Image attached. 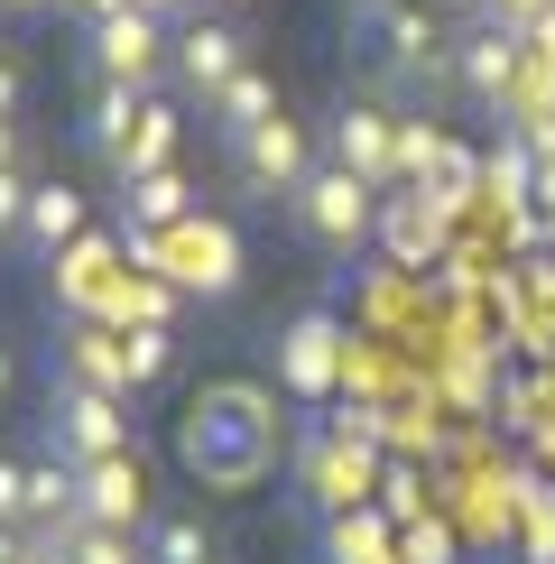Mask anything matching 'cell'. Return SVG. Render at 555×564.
Returning a JSON list of instances; mask_svg holds the SVG:
<instances>
[{"instance_id": "5b68a950", "label": "cell", "mask_w": 555, "mask_h": 564, "mask_svg": "<svg viewBox=\"0 0 555 564\" xmlns=\"http://www.w3.org/2000/svg\"><path fill=\"white\" fill-rule=\"evenodd\" d=\"M84 65H92V84H139V93H157V84L176 75V29H167V19H149V10H111V19H92Z\"/></svg>"}, {"instance_id": "f1b7e54d", "label": "cell", "mask_w": 555, "mask_h": 564, "mask_svg": "<svg viewBox=\"0 0 555 564\" xmlns=\"http://www.w3.org/2000/svg\"><path fill=\"white\" fill-rule=\"evenodd\" d=\"M10 398H19V351L0 343V408H10Z\"/></svg>"}, {"instance_id": "4316f807", "label": "cell", "mask_w": 555, "mask_h": 564, "mask_svg": "<svg viewBox=\"0 0 555 564\" xmlns=\"http://www.w3.org/2000/svg\"><path fill=\"white\" fill-rule=\"evenodd\" d=\"M29 546H37L29 528H0V564H29Z\"/></svg>"}, {"instance_id": "7a4b0ae2", "label": "cell", "mask_w": 555, "mask_h": 564, "mask_svg": "<svg viewBox=\"0 0 555 564\" xmlns=\"http://www.w3.org/2000/svg\"><path fill=\"white\" fill-rule=\"evenodd\" d=\"M454 46H463V29L435 0H389L380 19H370V56H380V84L399 93V102H445L454 93Z\"/></svg>"}, {"instance_id": "1f68e13d", "label": "cell", "mask_w": 555, "mask_h": 564, "mask_svg": "<svg viewBox=\"0 0 555 564\" xmlns=\"http://www.w3.org/2000/svg\"><path fill=\"white\" fill-rule=\"evenodd\" d=\"M0 167H19V121H0Z\"/></svg>"}, {"instance_id": "6da1fadb", "label": "cell", "mask_w": 555, "mask_h": 564, "mask_svg": "<svg viewBox=\"0 0 555 564\" xmlns=\"http://www.w3.org/2000/svg\"><path fill=\"white\" fill-rule=\"evenodd\" d=\"M278 398L260 380H204L195 408L176 416V463L195 473L204 490H222V500H241V490H260L278 473Z\"/></svg>"}, {"instance_id": "7402d4cb", "label": "cell", "mask_w": 555, "mask_h": 564, "mask_svg": "<svg viewBox=\"0 0 555 564\" xmlns=\"http://www.w3.org/2000/svg\"><path fill=\"white\" fill-rule=\"evenodd\" d=\"M29 167H0V241H19V231H29Z\"/></svg>"}, {"instance_id": "8992f818", "label": "cell", "mask_w": 555, "mask_h": 564, "mask_svg": "<svg viewBox=\"0 0 555 564\" xmlns=\"http://www.w3.org/2000/svg\"><path fill=\"white\" fill-rule=\"evenodd\" d=\"M222 158H231V185H241V195H260V204L278 195V204H287L296 185L324 167V130H315V121H287V111H278L269 130H250L241 149H222Z\"/></svg>"}, {"instance_id": "5bb4252c", "label": "cell", "mask_w": 555, "mask_h": 564, "mask_svg": "<svg viewBox=\"0 0 555 564\" xmlns=\"http://www.w3.org/2000/svg\"><path fill=\"white\" fill-rule=\"evenodd\" d=\"M149 102H157V93H139V84H92V102H84V149L102 158V167H121V149L139 139V121H149Z\"/></svg>"}, {"instance_id": "836d02e7", "label": "cell", "mask_w": 555, "mask_h": 564, "mask_svg": "<svg viewBox=\"0 0 555 564\" xmlns=\"http://www.w3.org/2000/svg\"><path fill=\"white\" fill-rule=\"evenodd\" d=\"M231 10H241V0H231Z\"/></svg>"}, {"instance_id": "30bf717a", "label": "cell", "mask_w": 555, "mask_h": 564, "mask_svg": "<svg viewBox=\"0 0 555 564\" xmlns=\"http://www.w3.org/2000/svg\"><path fill=\"white\" fill-rule=\"evenodd\" d=\"M241 65H250V46H241L231 19H185V29H176V84L195 93V102H214Z\"/></svg>"}, {"instance_id": "484cf974", "label": "cell", "mask_w": 555, "mask_h": 564, "mask_svg": "<svg viewBox=\"0 0 555 564\" xmlns=\"http://www.w3.org/2000/svg\"><path fill=\"white\" fill-rule=\"evenodd\" d=\"M435 10H445L454 29H481V19H491V0H435Z\"/></svg>"}, {"instance_id": "7c38bea8", "label": "cell", "mask_w": 555, "mask_h": 564, "mask_svg": "<svg viewBox=\"0 0 555 564\" xmlns=\"http://www.w3.org/2000/svg\"><path fill=\"white\" fill-rule=\"evenodd\" d=\"M84 519H92V528H121V536H139V528L157 519L139 454H111V463H92V473H84Z\"/></svg>"}, {"instance_id": "3957f363", "label": "cell", "mask_w": 555, "mask_h": 564, "mask_svg": "<svg viewBox=\"0 0 555 564\" xmlns=\"http://www.w3.org/2000/svg\"><path fill=\"white\" fill-rule=\"evenodd\" d=\"M287 223H296L306 250H324V260H361V250L380 241V185L324 158V167L287 195Z\"/></svg>"}, {"instance_id": "ac0fdd59", "label": "cell", "mask_w": 555, "mask_h": 564, "mask_svg": "<svg viewBox=\"0 0 555 564\" xmlns=\"http://www.w3.org/2000/svg\"><path fill=\"white\" fill-rule=\"evenodd\" d=\"M167 158H176V111H167V102H149V121H139V139L121 149V167H111V176H121V185H139V176H157V167H167Z\"/></svg>"}, {"instance_id": "9a60e30c", "label": "cell", "mask_w": 555, "mask_h": 564, "mask_svg": "<svg viewBox=\"0 0 555 564\" xmlns=\"http://www.w3.org/2000/svg\"><path fill=\"white\" fill-rule=\"evenodd\" d=\"M84 519V463L65 454H29V536H56Z\"/></svg>"}, {"instance_id": "603a6c76", "label": "cell", "mask_w": 555, "mask_h": 564, "mask_svg": "<svg viewBox=\"0 0 555 564\" xmlns=\"http://www.w3.org/2000/svg\"><path fill=\"white\" fill-rule=\"evenodd\" d=\"M287 343H296V351H287V370H296V380H324V315H306Z\"/></svg>"}, {"instance_id": "8fae6325", "label": "cell", "mask_w": 555, "mask_h": 564, "mask_svg": "<svg viewBox=\"0 0 555 564\" xmlns=\"http://www.w3.org/2000/svg\"><path fill=\"white\" fill-rule=\"evenodd\" d=\"M167 241H176V260H185V269H167L185 296H231V288H241V241H231L222 223H176Z\"/></svg>"}, {"instance_id": "ffe728a7", "label": "cell", "mask_w": 555, "mask_h": 564, "mask_svg": "<svg viewBox=\"0 0 555 564\" xmlns=\"http://www.w3.org/2000/svg\"><path fill=\"white\" fill-rule=\"evenodd\" d=\"M121 334H130V380L139 389L176 370V334H167V324H121Z\"/></svg>"}, {"instance_id": "cb8c5ba5", "label": "cell", "mask_w": 555, "mask_h": 564, "mask_svg": "<svg viewBox=\"0 0 555 564\" xmlns=\"http://www.w3.org/2000/svg\"><path fill=\"white\" fill-rule=\"evenodd\" d=\"M546 10H555V0H491V19H500V29H519V37H527V29H537V19H546Z\"/></svg>"}, {"instance_id": "d6986e66", "label": "cell", "mask_w": 555, "mask_h": 564, "mask_svg": "<svg viewBox=\"0 0 555 564\" xmlns=\"http://www.w3.org/2000/svg\"><path fill=\"white\" fill-rule=\"evenodd\" d=\"M56 546H65V564H149V555H139V536H121V528H92V519L56 528Z\"/></svg>"}, {"instance_id": "d6a6232c", "label": "cell", "mask_w": 555, "mask_h": 564, "mask_svg": "<svg viewBox=\"0 0 555 564\" xmlns=\"http://www.w3.org/2000/svg\"><path fill=\"white\" fill-rule=\"evenodd\" d=\"M0 10H46V0H0Z\"/></svg>"}, {"instance_id": "44dd1931", "label": "cell", "mask_w": 555, "mask_h": 564, "mask_svg": "<svg viewBox=\"0 0 555 564\" xmlns=\"http://www.w3.org/2000/svg\"><path fill=\"white\" fill-rule=\"evenodd\" d=\"M0 528H29V454H0Z\"/></svg>"}, {"instance_id": "d4e9b609", "label": "cell", "mask_w": 555, "mask_h": 564, "mask_svg": "<svg viewBox=\"0 0 555 564\" xmlns=\"http://www.w3.org/2000/svg\"><path fill=\"white\" fill-rule=\"evenodd\" d=\"M19 93H29V75H19V56L0 46V121H19Z\"/></svg>"}, {"instance_id": "2e32d148", "label": "cell", "mask_w": 555, "mask_h": 564, "mask_svg": "<svg viewBox=\"0 0 555 564\" xmlns=\"http://www.w3.org/2000/svg\"><path fill=\"white\" fill-rule=\"evenodd\" d=\"M75 241H84V195H75V185H37V195H29V231H19V250H37V260H65Z\"/></svg>"}, {"instance_id": "4dcf8cb0", "label": "cell", "mask_w": 555, "mask_h": 564, "mask_svg": "<svg viewBox=\"0 0 555 564\" xmlns=\"http://www.w3.org/2000/svg\"><path fill=\"white\" fill-rule=\"evenodd\" d=\"M334 10H342V19H361V29H370V19H380L389 0H334Z\"/></svg>"}, {"instance_id": "e0dca14e", "label": "cell", "mask_w": 555, "mask_h": 564, "mask_svg": "<svg viewBox=\"0 0 555 564\" xmlns=\"http://www.w3.org/2000/svg\"><path fill=\"white\" fill-rule=\"evenodd\" d=\"M139 555L149 564H222V536L204 519H185V509H157V519L139 528Z\"/></svg>"}, {"instance_id": "f546056e", "label": "cell", "mask_w": 555, "mask_h": 564, "mask_svg": "<svg viewBox=\"0 0 555 564\" xmlns=\"http://www.w3.org/2000/svg\"><path fill=\"white\" fill-rule=\"evenodd\" d=\"M65 10H84V29H92V19H111V10H130V0H65Z\"/></svg>"}, {"instance_id": "4fadbf2b", "label": "cell", "mask_w": 555, "mask_h": 564, "mask_svg": "<svg viewBox=\"0 0 555 564\" xmlns=\"http://www.w3.org/2000/svg\"><path fill=\"white\" fill-rule=\"evenodd\" d=\"M278 111H287V102H278V75H269V65H241V75H231L214 102H204V121H214L222 149H241V139H250V130H269Z\"/></svg>"}, {"instance_id": "83f0119b", "label": "cell", "mask_w": 555, "mask_h": 564, "mask_svg": "<svg viewBox=\"0 0 555 564\" xmlns=\"http://www.w3.org/2000/svg\"><path fill=\"white\" fill-rule=\"evenodd\" d=\"M130 10H149V19H167V29H176V19L195 10V0H130Z\"/></svg>"}, {"instance_id": "52a82bcc", "label": "cell", "mask_w": 555, "mask_h": 564, "mask_svg": "<svg viewBox=\"0 0 555 564\" xmlns=\"http://www.w3.org/2000/svg\"><path fill=\"white\" fill-rule=\"evenodd\" d=\"M527 65H537L527 37L500 29V19H481V29H463V46H454V93H472V102H491V111H519Z\"/></svg>"}, {"instance_id": "ba28073f", "label": "cell", "mask_w": 555, "mask_h": 564, "mask_svg": "<svg viewBox=\"0 0 555 564\" xmlns=\"http://www.w3.org/2000/svg\"><path fill=\"white\" fill-rule=\"evenodd\" d=\"M324 158L352 167V176H370L380 195H389V185H407L399 176V121H389L380 102H334V111H324Z\"/></svg>"}, {"instance_id": "277c9868", "label": "cell", "mask_w": 555, "mask_h": 564, "mask_svg": "<svg viewBox=\"0 0 555 564\" xmlns=\"http://www.w3.org/2000/svg\"><path fill=\"white\" fill-rule=\"evenodd\" d=\"M46 454H65V463H111V454H130V398L121 389H92V380H75L65 370L56 389H46Z\"/></svg>"}, {"instance_id": "9c48e42d", "label": "cell", "mask_w": 555, "mask_h": 564, "mask_svg": "<svg viewBox=\"0 0 555 564\" xmlns=\"http://www.w3.org/2000/svg\"><path fill=\"white\" fill-rule=\"evenodd\" d=\"M445 214H454V204L435 195V185H389V195H380V250L399 269H426L435 250H445Z\"/></svg>"}]
</instances>
